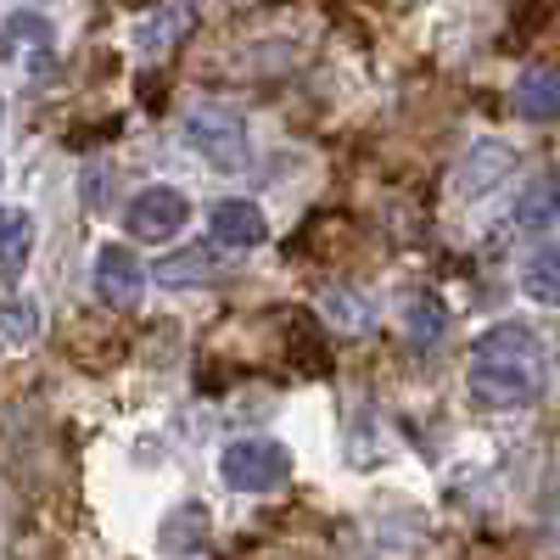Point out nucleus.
<instances>
[{
  "instance_id": "obj_1",
  "label": "nucleus",
  "mask_w": 560,
  "mask_h": 560,
  "mask_svg": "<svg viewBox=\"0 0 560 560\" xmlns=\"http://www.w3.org/2000/svg\"><path fill=\"white\" fill-rule=\"evenodd\" d=\"M465 393L482 409H527L544 398V342L533 325L499 319L471 342L465 359Z\"/></svg>"
},
{
  "instance_id": "obj_2",
  "label": "nucleus",
  "mask_w": 560,
  "mask_h": 560,
  "mask_svg": "<svg viewBox=\"0 0 560 560\" xmlns=\"http://www.w3.org/2000/svg\"><path fill=\"white\" fill-rule=\"evenodd\" d=\"M219 477L230 493H275L292 482V448L275 438H236L219 454Z\"/></svg>"
},
{
  "instance_id": "obj_3",
  "label": "nucleus",
  "mask_w": 560,
  "mask_h": 560,
  "mask_svg": "<svg viewBox=\"0 0 560 560\" xmlns=\"http://www.w3.org/2000/svg\"><path fill=\"white\" fill-rule=\"evenodd\" d=\"M185 147H191L208 168L219 174H242L253 163V135L236 113L224 107H197L191 118H185Z\"/></svg>"
},
{
  "instance_id": "obj_4",
  "label": "nucleus",
  "mask_w": 560,
  "mask_h": 560,
  "mask_svg": "<svg viewBox=\"0 0 560 560\" xmlns=\"http://www.w3.org/2000/svg\"><path fill=\"white\" fill-rule=\"evenodd\" d=\"M90 280H96V298L113 308V314H135L140 298H147V264H140L124 242H107L96 253V269H90Z\"/></svg>"
},
{
  "instance_id": "obj_5",
  "label": "nucleus",
  "mask_w": 560,
  "mask_h": 560,
  "mask_svg": "<svg viewBox=\"0 0 560 560\" xmlns=\"http://www.w3.org/2000/svg\"><path fill=\"white\" fill-rule=\"evenodd\" d=\"M185 219H191V208H185V197L168 191V185H152V191H140L124 208V230L135 242H174Z\"/></svg>"
},
{
  "instance_id": "obj_6",
  "label": "nucleus",
  "mask_w": 560,
  "mask_h": 560,
  "mask_svg": "<svg viewBox=\"0 0 560 560\" xmlns=\"http://www.w3.org/2000/svg\"><path fill=\"white\" fill-rule=\"evenodd\" d=\"M510 174H516V152H510L504 140H477L454 168V197L477 202V197L499 191V179H510Z\"/></svg>"
},
{
  "instance_id": "obj_7",
  "label": "nucleus",
  "mask_w": 560,
  "mask_h": 560,
  "mask_svg": "<svg viewBox=\"0 0 560 560\" xmlns=\"http://www.w3.org/2000/svg\"><path fill=\"white\" fill-rule=\"evenodd\" d=\"M208 236H213V247L253 253V247H264V242H269V219H264V208H258V202L230 197V202H219V208L208 213Z\"/></svg>"
},
{
  "instance_id": "obj_8",
  "label": "nucleus",
  "mask_w": 560,
  "mask_h": 560,
  "mask_svg": "<svg viewBox=\"0 0 560 560\" xmlns=\"http://www.w3.org/2000/svg\"><path fill=\"white\" fill-rule=\"evenodd\" d=\"M197 28V7H158L135 23V57L140 62H163L174 45Z\"/></svg>"
},
{
  "instance_id": "obj_9",
  "label": "nucleus",
  "mask_w": 560,
  "mask_h": 560,
  "mask_svg": "<svg viewBox=\"0 0 560 560\" xmlns=\"http://www.w3.org/2000/svg\"><path fill=\"white\" fill-rule=\"evenodd\" d=\"M516 113L533 124L560 118V68H527L516 79Z\"/></svg>"
},
{
  "instance_id": "obj_10",
  "label": "nucleus",
  "mask_w": 560,
  "mask_h": 560,
  "mask_svg": "<svg viewBox=\"0 0 560 560\" xmlns=\"http://www.w3.org/2000/svg\"><path fill=\"white\" fill-rule=\"evenodd\" d=\"M219 275H224V253L219 247H185V253L158 264L163 287H202V280H219Z\"/></svg>"
},
{
  "instance_id": "obj_11",
  "label": "nucleus",
  "mask_w": 560,
  "mask_h": 560,
  "mask_svg": "<svg viewBox=\"0 0 560 560\" xmlns=\"http://www.w3.org/2000/svg\"><path fill=\"white\" fill-rule=\"evenodd\" d=\"M28 253H34V213L28 208H7L0 213V280H18Z\"/></svg>"
},
{
  "instance_id": "obj_12",
  "label": "nucleus",
  "mask_w": 560,
  "mask_h": 560,
  "mask_svg": "<svg viewBox=\"0 0 560 560\" xmlns=\"http://www.w3.org/2000/svg\"><path fill=\"white\" fill-rule=\"evenodd\" d=\"M404 325H409V342H415V348H438L443 331H448V308H443V298H438V292H409V303H404Z\"/></svg>"
},
{
  "instance_id": "obj_13",
  "label": "nucleus",
  "mask_w": 560,
  "mask_h": 560,
  "mask_svg": "<svg viewBox=\"0 0 560 560\" xmlns=\"http://www.w3.org/2000/svg\"><path fill=\"white\" fill-rule=\"evenodd\" d=\"M522 292L544 308H560V242H544L527 264H522Z\"/></svg>"
},
{
  "instance_id": "obj_14",
  "label": "nucleus",
  "mask_w": 560,
  "mask_h": 560,
  "mask_svg": "<svg viewBox=\"0 0 560 560\" xmlns=\"http://www.w3.org/2000/svg\"><path fill=\"white\" fill-rule=\"evenodd\" d=\"M555 213H560V179L555 174H538V179H527V191L516 197V230H544V224H555Z\"/></svg>"
},
{
  "instance_id": "obj_15",
  "label": "nucleus",
  "mask_w": 560,
  "mask_h": 560,
  "mask_svg": "<svg viewBox=\"0 0 560 560\" xmlns=\"http://www.w3.org/2000/svg\"><path fill=\"white\" fill-rule=\"evenodd\" d=\"M202 538H208V510L202 504H179L174 516H163V527H158V549L163 555L202 549Z\"/></svg>"
},
{
  "instance_id": "obj_16",
  "label": "nucleus",
  "mask_w": 560,
  "mask_h": 560,
  "mask_svg": "<svg viewBox=\"0 0 560 560\" xmlns=\"http://www.w3.org/2000/svg\"><path fill=\"white\" fill-rule=\"evenodd\" d=\"M0 337L34 342L39 337V303L34 298H0Z\"/></svg>"
},
{
  "instance_id": "obj_17",
  "label": "nucleus",
  "mask_w": 560,
  "mask_h": 560,
  "mask_svg": "<svg viewBox=\"0 0 560 560\" xmlns=\"http://www.w3.org/2000/svg\"><path fill=\"white\" fill-rule=\"evenodd\" d=\"M549 544L560 549V510H555V516H549Z\"/></svg>"
},
{
  "instance_id": "obj_18",
  "label": "nucleus",
  "mask_w": 560,
  "mask_h": 560,
  "mask_svg": "<svg viewBox=\"0 0 560 560\" xmlns=\"http://www.w3.org/2000/svg\"><path fill=\"white\" fill-rule=\"evenodd\" d=\"M0 118H7V107H0Z\"/></svg>"
},
{
  "instance_id": "obj_19",
  "label": "nucleus",
  "mask_w": 560,
  "mask_h": 560,
  "mask_svg": "<svg viewBox=\"0 0 560 560\" xmlns=\"http://www.w3.org/2000/svg\"><path fill=\"white\" fill-rule=\"evenodd\" d=\"M0 179H7V174H0Z\"/></svg>"
}]
</instances>
